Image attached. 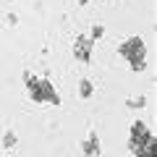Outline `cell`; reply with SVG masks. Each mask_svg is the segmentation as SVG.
<instances>
[{"mask_svg":"<svg viewBox=\"0 0 157 157\" xmlns=\"http://www.w3.org/2000/svg\"><path fill=\"white\" fill-rule=\"evenodd\" d=\"M123 55H128L134 66H141V58H144V45H141L139 39H131L128 45L123 47Z\"/></svg>","mask_w":157,"mask_h":157,"instance_id":"1","label":"cell"},{"mask_svg":"<svg viewBox=\"0 0 157 157\" xmlns=\"http://www.w3.org/2000/svg\"><path fill=\"white\" fill-rule=\"evenodd\" d=\"M76 55H81V58L89 55V42H86V39H81V42L76 45Z\"/></svg>","mask_w":157,"mask_h":157,"instance_id":"3","label":"cell"},{"mask_svg":"<svg viewBox=\"0 0 157 157\" xmlns=\"http://www.w3.org/2000/svg\"><path fill=\"white\" fill-rule=\"evenodd\" d=\"M32 97L34 100H50V102H58V97L50 92V84H45V81H32Z\"/></svg>","mask_w":157,"mask_h":157,"instance_id":"2","label":"cell"}]
</instances>
